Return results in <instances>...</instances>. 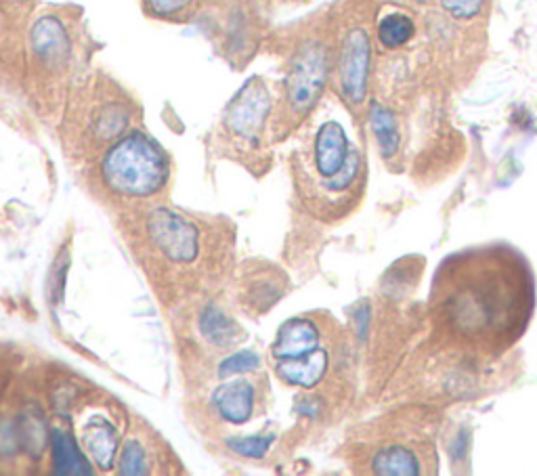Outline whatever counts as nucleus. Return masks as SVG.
<instances>
[{
  "label": "nucleus",
  "instance_id": "1",
  "mask_svg": "<svg viewBox=\"0 0 537 476\" xmlns=\"http://www.w3.org/2000/svg\"><path fill=\"white\" fill-rule=\"evenodd\" d=\"M535 275L508 244L449 254L433 277L431 311L439 336L472 355L496 357L517 344L533 319Z\"/></svg>",
  "mask_w": 537,
  "mask_h": 476
},
{
  "label": "nucleus",
  "instance_id": "2",
  "mask_svg": "<svg viewBox=\"0 0 537 476\" xmlns=\"http://www.w3.org/2000/svg\"><path fill=\"white\" fill-rule=\"evenodd\" d=\"M101 177L116 196L152 198L168 181V160L154 139L133 131L105 151Z\"/></svg>",
  "mask_w": 537,
  "mask_h": 476
},
{
  "label": "nucleus",
  "instance_id": "3",
  "mask_svg": "<svg viewBox=\"0 0 537 476\" xmlns=\"http://www.w3.org/2000/svg\"><path fill=\"white\" fill-rule=\"evenodd\" d=\"M328 78V53L311 42L300 49L294 59L284 84V101L290 116H305L317 103Z\"/></svg>",
  "mask_w": 537,
  "mask_h": 476
},
{
  "label": "nucleus",
  "instance_id": "4",
  "mask_svg": "<svg viewBox=\"0 0 537 476\" xmlns=\"http://www.w3.org/2000/svg\"><path fill=\"white\" fill-rule=\"evenodd\" d=\"M368 470L382 476H420L437 470L435 449L426 439L395 435L372 447Z\"/></svg>",
  "mask_w": 537,
  "mask_h": 476
},
{
  "label": "nucleus",
  "instance_id": "5",
  "mask_svg": "<svg viewBox=\"0 0 537 476\" xmlns=\"http://www.w3.org/2000/svg\"><path fill=\"white\" fill-rule=\"evenodd\" d=\"M269 107L271 99L265 82L252 78L238 93V97L229 103L223 120L225 131L235 141L256 145L263 137L269 118Z\"/></svg>",
  "mask_w": 537,
  "mask_h": 476
},
{
  "label": "nucleus",
  "instance_id": "6",
  "mask_svg": "<svg viewBox=\"0 0 537 476\" xmlns=\"http://www.w3.org/2000/svg\"><path fill=\"white\" fill-rule=\"evenodd\" d=\"M147 235L160 254L175 265L193 263L200 252L196 227L175 212L158 210L149 216Z\"/></svg>",
  "mask_w": 537,
  "mask_h": 476
},
{
  "label": "nucleus",
  "instance_id": "7",
  "mask_svg": "<svg viewBox=\"0 0 537 476\" xmlns=\"http://www.w3.org/2000/svg\"><path fill=\"white\" fill-rule=\"evenodd\" d=\"M370 38L365 30H353L342 42L340 51V89L351 103H361L368 93V74H370Z\"/></svg>",
  "mask_w": 537,
  "mask_h": 476
},
{
  "label": "nucleus",
  "instance_id": "8",
  "mask_svg": "<svg viewBox=\"0 0 537 476\" xmlns=\"http://www.w3.org/2000/svg\"><path fill=\"white\" fill-rule=\"evenodd\" d=\"M317 349H321V332L317 323L307 317H298L284 323L279 330L273 344V357L275 361H292L307 357Z\"/></svg>",
  "mask_w": 537,
  "mask_h": 476
},
{
  "label": "nucleus",
  "instance_id": "9",
  "mask_svg": "<svg viewBox=\"0 0 537 476\" xmlns=\"http://www.w3.org/2000/svg\"><path fill=\"white\" fill-rule=\"evenodd\" d=\"M70 34L53 15L42 17L32 30V51L47 68H59L70 57Z\"/></svg>",
  "mask_w": 537,
  "mask_h": 476
},
{
  "label": "nucleus",
  "instance_id": "10",
  "mask_svg": "<svg viewBox=\"0 0 537 476\" xmlns=\"http://www.w3.org/2000/svg\"><path fill=\"white\" fill-rule=\"evenodd\" d=\"M328 367H330V353L328 349L321 346V349L313 351L307 357L292 359V361H277L275 372L288 384L311 388L324 380V376L328 374Z\"/></svg>",
  "mask_w": 537,
  "mask_h": 476
},
{
  "label": "nucleus",
  "instance_id": "11",
  "mask_svg": "<svg viewBox=\"0 0 537 476\" xmlns=\"http://www.w3.org/2000/svg\"><path fill=\"white\" fill-rule=\"evenodd\" d=\"M214 405H217L219 414L233 424H244L254 409V388L246 380H235L223 384L217 393H214Z\"/></svg>",
  "mask_w": 537,
  "mask_h": 476
},
{
  "label": "nucleus",
  "instance_id": "12",
  "mask_svg": "<svg viewBox=\"0 0 537 476\" xmlns=\"http://www.w3.org/2000/svg\"><path fill=\"white\" fill-rule=\"evenodd\" d=\"M84 447L93 453L95 462L101 468H110L118 449V435L107 422L95 420L84 428Z\"/></svg>",
  "mask_w": 537,
  "mask_h": 476
},
{
  "label": "nucleus",
  "instance_id": "13",
  "mask_svg": "<svg viewBox=\"0 0 537 476\" xmlns=\"http://www.w3.org/2000/svg\"><path fill=\"white\" fill-rule=\"evenodd\" d=\"M370 124L378 139V145L382 149V156L386 158L395 156L399 149V131H397V122H395L393 112L374 101L370 107Z\"/></svg>",
  "mask_w": 537,
  "mask_h": 476
},
{
  "label": "nucleus",
  "instance_id": "14",
  "mask_svg": "<svg viewBox=\"0 0 537 476\" xmlns=\"http://www.w3.org/2000/svg\"><path fill=\"white\" fill-rule=\"evenodd\" d=\"M53 447H55V464L59 474H89L91 468L80 456V451L74 439L63 430L53 432Z\"/></svg>",
  "mask_w": 537,
  "mask_h": 476
},
{
  "label": "nucleus",
  "instance_id": "15",
  "mask_svg": "<svg viewBox=\"0 0 537 476\" xmlns=\"http://www.w3.org/2000/svg\"><path fill=\"white\" fill-rule=\"evenodd\" d=\"M200 330L214 346H229L240 338V330L233 319L219 309H208L200 319Z\"/></svg>",
  "mask_w": 537,
  "mask_h": 476
},
{
  "label": "nucleus",
  "instance_id": "16",
  "mask_svg": "<svg viewBox=\"0 0 537 476\" xmlns=\"http://www.w3.org/2000/svg\"><path fill=\"white\" fill-rule=\"evenodd\" d=\"M416 28L414 21L403 13L386 15L378 26V38L386 49H399L412 40Z\"/></svg>",
  "mask_w": 537,
  "mask_h": 476
},
{
  "label": "nucleus",
  "instance_id": "17",
  "mask_svg": "<svg viewBox=\"0 0 537 476\" xmlns=\"http://www.w3.org/2000/svg\"><path fill=\"white\" fill-rule=\"evenodd\" d=\"M149 462H147V453L139 441L126 443L122 449V458H120V472L122 474H147L149 472Z\"/></svg>",
  "mask_w": 537,
  "mask_h": 476
},
{
  "label": "nucleus",
  "instance_id": "18",
  "mask_svg": "<svg viewBox=\"0 0 537 476\" xmlns=\"http://www.w3.org/2000/svg\"><path fill=\"white\" fill-rule=\"evenodd\" d=\"M259 365H261L259 355L252 353V351H240V353H235L223 361V365L219 367V376L227 378L233 374H244V372L256 370Z\"/></svg>",
  "mask_w": 537,
  "mask_h": 476
},
{
  "label": "nucleus",
  "instance_id": "19",
  "mask_svg": "<svg viewBox=\"0 0 537 476\" xmlns=\"http://www.w3.org/2000/svg\"><path fill=\"white\" fill-rule=\"evenodd\" d=\"M145 3V9L156 15V17H177L181 13H185L193 0H143Z\"/></svg>",
  "mask_w": 537,
  "mask_h": 476
},
{
  "label": "nucleus",
  "instance_id": "20",
  "mask_svg": "<svg viewBox=\"0 0 537 476\" xmlns=\"http://www.w3.org/2000/svg\"><path fill=\"white\" fill-rule=\"evenodd\" d=\"M271 439L269 437H246V439H231L229 447L233 451L242 453V456L248 458H261L265 456V451L269 449Z\"/></svg>",
  "mask_w": 537,
  "mask_h": 476
},
{
  "label": "nucleus",
  "instance_id": "21",
  "mask_svg": "<svg viewBox=\"0 0 537 476\" xmlns=\"http://www.w3.org/2000/svg\"><path fill=\"white\" fill-rule=\"evenodd\" d=\"M441 5L449 15H454L456 19H470L483 9L485 0H441Z\"/></svg>",
  "mask_w": 537,
  "mask_h": 476
}]
</instances>
